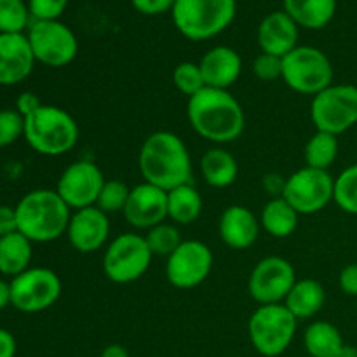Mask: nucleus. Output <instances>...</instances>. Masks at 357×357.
Segmentation results:
<instances>
[{"instance_id": "cd10ccee", "label": "nucleus", "mask_w": 357, "mask_h": 357, "mask_svg": "<svg viewBox=\"0 0 357 357\" xmlns=\"http://www.w3.org/2000/svg\"><path fill=\"white\" fill-rule=\"evenodd\" d=\"M303 345L310 357H337L345 342L333 323L314 321L303 333Z\"/></svg>"}, {"instance_id": "e433bc0d", "label": "nucleus", "mask_w": 357, "mask_h": 357, "mask_svg": "<svg viewBox=\"0 0 357 357\" xmlns=\"http://www.w3.org/2000/svg\"><path fill=\"white\" fill-rule=\"evenodd\" d=\"M68 0H28L31 21L58 20L65 13Z\"/></svg>"}, {"instance_id": "f257e3e1", "label": "nucleus", "mask_w": 357, "mask_h": 357, "mask_svg": "<svg viewBox=\"0 0 357 357\" xmlns=\"http://www.w3.org/2000/svg\"><path fill=\"white\" fill-rule=\"evenodd\" d=\"M187 119L190 128L206 142L222 146L241 138L246 128L243 107L230 91L204 87L188 98Z\"/></svg>"}, {"instance_id": "c03bdc74", "label": "nucleus", "mask_w": 357, "mask_h": 357, "mask_svg": "<svg viewBox=\"0 0 357 357\" xmlns=\"http://www.w3.org/2000/svg\"><path fill=\"white\" fill-rule=\"evenodd\" d=\"M10 305V284L0 279V310Z\"/></svg>"}, {"instance_id": "f3484780", "label": "nucleus", "mask_w": 357, "mask_h": 357, "mask_svg": "<svg viewBox=\"0 0 357 357\" xmlns=\"http://www.w3.org/2000/svg\"><path fill=\"white\" fill-rule=\"evenodd\" d=\"M122 215L132 229L146 232L167 220V192L146 181L136 185L129 192Z\"/></svg>"}, {"instance_id": "a211bd4d", "label": "nucleus", "mask_w": 357, "mask_h": 357, "mask_svg": "<svg viewBox=\"0 0 357 357\" xmlns=\"http://www.w3.org/2000/svg\"><path fill=\"white\" fill-rule=\"evenodd\" d=\"M35 56L24 33H0V86H16L33 72Z\"/></svg>"}, {"instance_id": "7c9ffc66", "label": "nucleus", "mask_w": 357, "mask_h": 357, "mask_svg": "<svg viewBox=\"0 0 357 357\" xmlns=\"http://www.w3.org/2000/svg\"><path fill=\"white\" fill-rule=\"evenodd\" d=\"M333 202L344 213L357 216V164L345 167L335 178Z\"/></svg>"}, {"instance_id": "1a4fd4ad", "label": "nucleus", "mask_w": 357, "mask_h": 357, "mask_svg": "<svg viewBox=\"0 0 357 357\" xmlns=\"http://www.w3.org/2000/svg\"><path fill=\"white\" fill-rule=\"evenodd\" d=\"M310 119L316 131L340 136L357 124V86L331 84L310 101Z\"/></svg>"}, {"instance_id": "37998d69", "label": "nucleus", "mask_w": 357, "mask_h": 357, "mask_svg": "<svg viewBox=\"0 0 357 357\" xmlns=\"http://www.w3.org/2000/svg\"><path fill=\"white\" fill-rule=\"evenodd\" d=\"M100 357H129V352L126 351L122 345L112 344V345H108V347L103 349V352H101Z\"/></svg>"}, {"instance_id": "473e14b6", "label": "nucleus", "mask_w": 357, "mask_h": 357, "mask_svg": "<svg viewBox=\"0 0 357 357\" xmlns=\"http://www.w3.org/2000/svg\"><path fill=\"white\" fill-rule=\"evenodd\" d=\"M173 84L181 94L192 98L197 93H201L206 87L204 77H202L201 66L199 63L183 61L174 66L173 70Z\"/></svg>"}, {"instance_id": "6ab92c4d", "label": "nucleus", "mask_w": 357, "mask_h": 357, "mask_svg": "<svg viewBox=\"0 0 357 357\" xmlns=\"http://www.w3.org/2000/svg\"><path fill=\"white\" fill-rule=\"evenodd\" d=\"M298 24L284 10L267 14L258 24L257 40L261 52L284 58L298 45Z\"/></svg>"}, {"instance_id": "20e7f679", "label": "nucleus", "mask_w": 357, "mask_h": 357, "mask_svg": "<svg viewBox=\"0 0 357 357\" xmlns=\"http://www.w3.org/2000/svg\"><path fill=\"white\" fill-rule=\"evenodd\" d=\"M24 139L40 155L59 157L75 149L79 126L63 108L42 103L24 117Z\"/></svg>"}, {"instance_id": "dca6fc26", "label": "nucleus", "mask_w": 357, "mask_h": 357, "mask_svg": "<svg viewBox=\"0 0 357 357\" xmlns=\"http://www.w3.org/2000/svg\"><path fill=\"white\" fill-rule=\"evenodd\" d=\"M110 220L107 213L96 206L72 211L66 237L75 251L82 255L96 253L101 248H107L110 239Z\"/></svg>"}, {"instance_id": "79ce46f5", "label": "nucleus", "mask_w": 357, "mask_h": 357, "mask_svg": "<svg viewBox=\"0 0 357 357\" xmlns=\"http://www.w3.org/2000/svg\"><path fill=\"white\" fill-rule=\"evenodd\" d=\"M16 354V340L13 333L0 328V357H14Z\"/></svg>"}, {"instance_id": "2eb2a0df", "label": "nucleus", "mask_w": 357, "mask_h": 357, "mask_svg": "<svg viewBox=\"0 0 357 357\" xmlns=\"http://www.w3.org/2000/svg\"><path fill=\"white\" fill-rule=\"evenodd\" d=\"M105 181L107 178L96 162L86 159L75 160L61 173L56 192L72 211H77L96 206Z\"/></svg>"}, {"instance_id": "ddd939ff", "label": "nucleus", "mask_w": 357, "mask_h": 357, "mask_svg": "<svg viewBox=\"0 0 357 357\" xmlns=\"http://www.w3.org/2000/svg\"><path fill=\"white\" fill-rule=\"evenodd\" d=\"M211 248L197 239L183 241L171 257L166 258V278L176 289H194L209 278L213 271Z\"/></svg>"}, {"instance_id": "f704fd0d", "label": "nucleus", "mask_w": 357, "mask_h": 357, "mask_svg": "<svg viewBox=\"0 0 357 357\" xmlns=\"http://www.w3.org/2000/svg\"><path fill=\"white\" fill-rule=\"evenodd\" d=\"M24 135V117L17 110H0V149Z\"/></svg>"}, {"instance_id": "c9c22d12", "label": "nucleus", "mask_w": 357, "mask_h": 357, "mask_svg": "<svg viewBox=\"0 0 357 357\" xmlns=\"http://www.w3.org/2000/svg\"><path fill=\"white\" fill-rule=\"evenodd\" d=\"M253 73L261 82H274L282 77V58L261 52L253 61Z\"/></svg>"}, {"instance_id": "7ed1b4c3", "label": "nucleus", "mask_w": 357, "mask_h": 357, "mask_svg": "<svg viewBox=\"0 0 357 357\" xmlns=\"http://www.w3.org/2000/svg\"><path fill=\"white\" fill-rule=\"evenodd\" d=\"M17 232L31 243H52L66 236L72 209L51 188L31 190L17 202Z\"/></svg>"}, {"instance_id": "a19ab883", "label": "nucleus", "mask_w": 357, "mask_h": 357, "mask_svg": "<svg viewBox=\"0 0 357 357\" xmlns=\"http://www.w3.org/2000/svg\"><path fill=\"white\" fill-rule=\"evenodd\" d=\"M40 100H38L37 94L33 93H21L20 98L16 101V110L20 112L23 117H28L30 114H33L38 107H40Z\"/></svg>"}, {"instance_id": "bb28decb", "label": "nucleus", "mask_w": 357, "mask_h": 357, "mask_svg": "<svg viewBox=\"0 0 357 357\" xmlns=\"http://www.w3.org/2000/svg\"><path fill=\"white\" fill-rule=\"evenodd\" d=\"M31 255V241L17 230L0 237V274L10 278L20 275L21 272L30 268Z\"/></svg>"}, {"instance_id": "6e6552de", "label": "nucleus", "mask_w": 357, "mask_h": 357, "mask_svg": "<svg viewBox=\"0 0 357 357\" xmlns=\"http://www.w3.org/2000/svg\"><path fill=\"white\" fill-rule=\"evenodd\" d=\"M152 251L145 237L136 232H126L107 244L101 260L105 278L115 284H131L138 281L152 264Z\"/></svg>"}, {"instance_id": "ea45409f", "label": "nucleus", "mask_w": 357, "mask_h": 357, "mask_svg": "<svg viewBox=\"0 0 357 357\" xmlns=\"http://www.w3.org/2000/svg\"><path fill=\"white\" fill-rule=\"evenodd\" d=\"M17 230L16 209L9 206H0V237L13 234Z\"/></svg>"}, {"instance_id": "f8f14e48", "label": "nucleus", "mask_w": 357, "mask_h": 357, "mask_svg": "<svg viewBox=\"0 0 357 357\" xmlns=\"http://www.w3.org/2000/svg\"><path fill=\"white\" fill-rule=\"evenodd\" d=\"M335 178L330 171L303 166L284 180L281 197L291 204L298 215H316L333 201Z\"/></svg>"}, {"instance_id": "a878e982", "label": "nucleus", "mask_w": 357, "mask_h": 357, "mask_svg": "<svg viewBox=\"0 0 357 357\" xmlns=\"http://www.w3.org/2000/svg\"><path fill=\"white\" fill-rule=\"evenodd\" d=\"M202 195L194 183L181 185L167 192V220L174 225H190L202 213Z\"/></svg>"}, {"instance_id": "393cba45", "label": "nucleus", "mask_w": 357, "mask_h": 357, "mask_svg": "<svg viewBox=\"0 0 357 357\" xmlns=\"http://www.w3.org/2000/svg\"><path fill=\"white\" fill-rule=\"evenodd\" d=\"M300 215L291 208L288 201L281 195L271 199L267 204L264 206L260 215V225L268 236L275 237V239H284L295 234L296 227H298Z\"/></svg>"}, {"instance_id": "412c9836", "label": "nucleus", "mask_w": 357, "mask_h": 357, "mask_svg": "<svg viewBox=\"0 0 357 357\" xmlns=\"http://www.w3.org/2000/svg\"><path fill=\"white\" fill-rule=\"evenodd\" d=\"M206 87L229 91L243 73V59L236 49L216 45L209 49L199 61Z\"/></svg>"}, {"instance_id": "58836bf2", "label": "nucleus", "mask_w": 357, "mask_h": 357, "mask_svg": "<svg viewBox=\"0 0 357 357\" xmlns=\"http://www.w3.org/2000/svg\"><path fill=\"white\" fill-rule=\"evenodd\" d=\"M338 286H340L342 293L357 298V264H349L347 267L342 268L340 275H338Z\"/></svg>"}, {"instance_id": "4468645a", "label": "nucleus", "mask_w": 357, "mask_h": 357, "mask_svg": "<svg viewBox=\"0 0 357 357\" xmlns=\"http://www.w3.org/2000/svg\"><path fill=\"white\" fill-rule=\"evenodd\" d=\"M295 282L291 261L282 257H265L251 271L248 291L258 305H275L284 302Z\"/></svg>"}, {"instance_id": "0eeeda50", "label": "nucleus", "mask_w": 357, "mask_h": 357, "mask_svg": "<svg viewBox=\"0 0 357 357\" xmlns=\"http://www.w3.org/2000/svg\"><path fill=\"white\" fill-rule=\"evenodd\" d=\"M333 77L330 58L312 45H296L282 58L281 79L298 94L314 98L333 84Z\"/></svg>"}, {"instance_id": "2f4dec72", "label": "nucleus", "mask_w": 357, "mask_h": 357, "mask_svg": "<svg viewBox=\"0 0 357 357\" xmlns=\"http://www.w3.org/2000/svg\"><path fill=\"white\" fill-rule=\"evenodd\" d=\"M30 17L23 0H0V33H23L30 26Z\"/></svg>"}, {"instance_id": "c85d7f7f", "label": "nucleus", "mask_w": 357, "mask_h": 357, "mask_svg": "<svg viewBox=\"0 0 357 357\" xmlns=\"http://www.w3.org/2000/svg\"><path fill=\"white\" fill-rule=\"evenodd\" d=\"M340 145H338V136L330 135L324 131H316L309 138L303 149V159L309 167L314 169L328 171L337 160Z\"/></svg>"}, {"instance_id": "72a5a7b5", "label": "nucleus", "mask_w": 357, "mask_h": 357, "mask_svg": "<svg viewBox=\"0 0 357 357\" xmlns=\"http://www.w3.org/2000/svg\"><path fill=\"white\" fill-rule=\"evenodd\" d=\"M129 192L131 188L121 180H107L105 181L103 188L98 197L96 208L107 215H114V213H122L126 208V202L129 199Z\"/></svg>"}, {"instance_id": "5701e85b", "label": "nucleus", "mask_w": 357, "mask_h": 357, "mask_svg": "<svg viewBox=\"0 0 357 357\" xmlns=\"http://www.w3.org/2000/svg\"><path fill=\"white\" fill-rule=\"evenodd\" d=\"M201 174L206 183L213 188H229L236 183L239 164L236 157L223 146H213L201 157Z\"/></svg>"}, {"instance_id": "39448f33", "label": "nucleus", "mask_w": 357, "mask_h": 357, "mask_svg": "<svg viewBox=\"0 0 357 357\" xmlns=\"http://www.w3.org/2000/svg\"><path fill=\"white\" fill-rule=\"evenodd\" d=\"M236 13V0H176L171 16L183 37L201 42L222 33Z\"/></svg>"}, {"instance_id": "4be33fe9", "label": "nucleus", "mask_w": 357, "mask_h": 357, "mask_svg": "<svg viewBox=\"0 0 357 357\" xmlns=\"http://www.w3.org/2000/svg\"><path fill=\"white\" fill-rule=\"evenodd\" d=\"M282 303L298 321L312 319L323 310L326 303V291L316 279H296Z\"/></svg>"}, {"instance_id": "9b49d317", "label": "nucleus", "mask_w": 357, "mask_h": 357, "mask_svg": "<svg viewBox=\"0 0 357 357\" xmlns=\"http://www.w3.org/2000/svg\"><path fill=\"white\" fill-rule=\"evenodd\" d=\"M10 284V305L20 312L35 314L47 310L61 296V279L54 271L45 267L26 268L13 278Z\"/></svg>"}, {"instance_id": "4c0bfd02", "label": "nucleus", "mask_w": 357, "mask_h": 357, "mask_svg": "<svg viewBox=\"0 0 357 357\" xmlns=\"http://www.w3.org/2000/svg\"><path fill=\"white\" fill-rule=\"evenodd\" d=\"M176 0H131L132 7L138 13L146 14V16H157L164 14L167 10H173Z\"/></svg>"}, {"instance_id": "a18cd8bd", "label": "nucleus", "mask_w": 357, "mask_h": 357, "mask_svg": "<svg viewBox=\"0 0 357 357\" xmlns=\"http://www.w3.org/2000/svg\"><path fill=\"white\" fill-rule=\"evenodd\" d=\"M337 357H357V347H354V345L345 344L344 349L338 352Z\"/></svg>"}, {"instance_id": "9d476101", "label": "nucleus", "mask_w": 357, "mask_h": 357, "mask_svg": "<svg viewBox=\"0 0 357 357\" xmlns=\"http://www.w3.org/2000/svg\"><path fill=\"white\" fill-rule=\"evenodd\" d=\"M26 37L35 61L51 68L70 65L79 52L75 33L59 20L31 21Z\"/></svg>"}, {"instance_id": "f03ea898", "label": "nucleus", "mask_w": 357, "mask_h": 357, "mask_svg": "<svg viewBox=\"0 0 357 357\" xmlns=\"http://www.w3.org/2000/svg\"><path fill=\"white\" fill-rule=\"evenodd\" d=\"M143 180L169 192L192 183V157L187 145L171 131H155L143 142L138 153Z\"/></svg>"}, {"instance_id": "423d86ee", "label": "nucleus", "mask_w": 357, "mask_h": 357, "mask_svg": "<svg viewBox=\"0 0 357 357\" xmlns=\"http://www.w3.org/2000/svg\"><path fill=\"white\" fill-rule=\"evenodd\" d=\"M298 319L284 307L260 305L248 321V335L255 351L264 357L284 354L295 338Z\"/></svg>"}, {"instance_id": "aec40b11", "label": "nucleus", "mask_w": 357, "mask_h": 357, "mask_svg": "<svg viewBox=\"0 0 357 357\" xmlns=\"http://www.w3.org/2000/svg\"><path fill=\"white\" fill-rule=\"evenodd\" d=\"M260 218L244 206H229L218 222V234L223 244L232 250L243 251L253 246L260 236Z\"/></svg>"}, {"instance_id": "c756f323", "label": "nucleus", "mask_w": 357, "mask_h": 357, "mask_svg": "<svg viewBox=\"0 0 357 357\" xmlns=\"http://www.w3.org/2000/svg\"><path fill=\"white\" fill-rule=\"evenodd\" d=\"M143 237H145L153 257H171L176 251V248L183 243L178 225L169 222H162L152 227L150 230H146Z\"/></svg>"}, {"instance_id": "b1692460", "label": "nucleus", "mask_w": 357, "mask_h": 357, "mask_svg": "<svg viewBox=\"0 0 357 357\" xmlns=\"http://www.w3.org/2000/svg\"><path fill=\"white\" fill-rule=\"evenodd\" d=\"M282 10L291 16L298 26L321 30L337 13V0H282Z\"/></svg>"}]
</instances>
